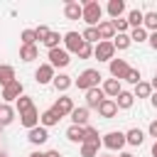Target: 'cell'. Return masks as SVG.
<instances>
[{
  "label": "cell",
  "mask_w": 157,
  "mask_h": 157,
  "mask_svg": "<svg viewBox=\"0 0 157 157\" xmlns=\"http://www.w3.org/2000/svg\"><path fill=\"white\" fill-rule=\"evenodd\" d=\"M81 7H83V22L88 27H98L101 25V17H103V7L96 0H83Z\"/></svg>",
  "instance_id": "1"
},
{
  "label": "cell",
  "mask_w": 157,
  "mask_h": 157,
  "mask_svg": "<svg viewBox=\"0 0 157 157\" xmlns=\"http://www.w3.org/2000/svg\"><path fill=\"white\" fill-rule=\"evenodd\" d=\"M101 71L98 69H86V71H81L78 74V78L74 81L81 91H91V88H98V83H101Z\"/></svg>",
  "instance_id": "2"
},
{
  "label": "cell",
  "mask_w": 157,
  "mask_h": 157,
  "mask_svg": "<svg viewBox=\"0 0 157 157\" xmlns=\"http://www.w3.org/2000/svg\"><path fill=\"white\" fill-rule=\"evenodd\" d=\"M93 56L98 59V61H113L115 59V47H113V42H98L96 47H93Z\"/></svg>",
  "instance_id": "3"
},
{
  "label": "cell",
  "mask_w": 157,
  "mask_h": 157,
  "mask_svg": "<svg viewBox=\"0 0 157 157\" xmlns=\"http://www.w3.org/2000/svg\"><path fill=\"white\" fill-rule=\"evenodd\" d=\"M103 145L108 147V150H123L128 142H125V132H120V130H110L108 135H103Z\"/></svg>",
  "instance_id": "4"
},
{
  "label": "cell",
  "mask_w": 157,
  "mask_h": 157,
  "mask_svg": "<svg viewBox=\"0 0 157 157\" xmlns=\"http://www.w3.org/2000/svg\"><path fill=\"white\" fill-rule=\"evenodd\" d=\"M69 61H71V54H69L64 47H59V49H52V52H49V64H52L54 69L69 66Z\"/></svg>",
  "instance_id": "5"
},
{
  "label": "cell",
  "mask_w": 157,
  "mask_h": 157,
  "mask_svg": "<svg viewBox=\"0 0 157 157\" xmlns=\"http://www.w3.org/2000/svg\"><path fill=\"white\" fill-rule=\"evenodd\" d=\"M83 44H86V42H83V37H81L78 32H66V34H64V49H66L69 54H71V52L78 54V49H81Z\"/></svg>",
  "instance_id": "6"
},
{
  "label": "cell",
  "mask_w": 157,
  "mask_h": 157,
  "mask_svg": "<svg viewBox=\"0 0 157 157\" xmlns=\"http://www.w3.org/2000/svg\"><path fill=\"white\" fill-rule=\"evenodd\" d=\"M54 66L52 64H39V69L34 71V81L39 83V86H44V83H52L54 81Z\"/></svg>",
  "instance_id": "7"
},
{
  "label": "cell",
  "mask_w": 157,
  "mask_h": 157,
  "mask_svg": "<svg viewBox=\"0 0 157 157\" xmlns=\"http://www.w3.org/2000/svg\"><path fill=\"white\" fill-rule=\"evenodd\" d=\"M64 17H66V20H83V7H81V2L66 0V2H64Z\"/></svg>",
  "instance_id": "8"
},
{
  "label": "cell",
  "mask_w": 157,
  "mask_h": 157,
  "mask_svg": "<svg viewBox=\"0 0 157 157\" xmlns=\"http://www.w3.org/2000/svg\"><path fill=\"white\" fill-rule=\"evenodd\" d=\"M22 91H25V86H22L20 81H12L10 86H5V88H2V101H5V103H10V101H17L20 96H25Z\"/></svg>",
  "instance_id": "9"
},
{
  "label": "cell",
  "mask_w": 157,
  "mask_h": 157,
  "mask_svg": "<svg viewBox=\"0 0 157 157\" xmlns=\"http://www.w3.org/2000/svg\"><path fill=\"white\" fill-rule=\"evenodd\" d=\"M105 101V93H103V88H91V91H86V108L91 110V108H96L98 110V105Z\"/></svg>",
  "instance_id": "10"
},
{
  "label": "cell",
  "mask_w": 157,
  "mask_h": 157,
  "mask_svg": "<svg viewBox=\"0 0 157 157\" xmlns=\"http://www.w3.org/2000/svg\"><path fill=\"white\" fill-rule=\"evenodd\" d=\"M98 37H101V42H113V39H115L113 20H101V25H98Z\"/></svg>",
  "instance_id": "11"
},
{
  "label": "cell",
  "mask_w": 157,
  "mask_h": 157,
  "mask_svg": "<svg viewBox=\"0 0 157 157\" xmlns=\"http://www.w3.org/2000/svg\"><path fill=\"white\" fill-rule=\"evenodd\" d=\"M108 66H110V76H113V78H118V81H120V78H125V74L130 71V66H128V61H125V59H113Z\"/></svg>",
  "instance_id": "12"
},
{
  "label": "cell",
  "mask_w": 157,
  "mask_h": 157,
  "mask_svg": "<svg viewBox=\"0 0 157 157\" xmlns=\"http://www.w3.org/2000/svg\"><path fill=\"white\" fill-rule=\"evenodd\" d=\"M27 140H29L32 145H44V142L49 140V132H47V128H42V125H37V128H32V130H27Z\"/></svg>",
  "instance_id": "13"
},
{
  "label": "cell",
  "mask_w": 157,
  "mask_h": 157,
  "mask_svg": "<svg viewBox=\"0 0 157 157\" xmlns=\"http://www.w3.org/2000/svg\"><path fill=\"white\" fill-rule=\"evenodd\" d=\"M52 108L64 118V115H71V113H74V101H71L69 96H61V98H56V103H54Z\"/></svg>",
  "instance_id": "14"
},
{
  "label": "cell",
  "mask_w": 157,
  "mask_h": 157,
  "mask_svg": "<svg viewBox=\"0 0 157 157\" xmlns=\"http://www.w3.org/2000/svg\"><path fill=\"white\" fill-rule=\"evenodd\" d=\"M101 88H103L105 98H118V96H120V91H123V88H120V81H118V78H105Z\"/></svg>",
  "instance_id": "15"
},
{
  "label": "cell",
  "mask_w": 157,
  "mask_h": 157,
  "mask_svg": "<svg viewBox=\"0 0 157 157\" xmlns=\"http://www.w3.org/2000/svg\"><path fill=\"white\" fill-rule=\"evenodd\" d=\"M39 115H42V113H39L37 108H32V110H27V113H22V115H20V123H22L27 130H32V128H37V125H39Z\"/></svg>",
  "instance_id": "16"
},
{
  "label": "cell",
  "mask_w": 157,
  "mask_h": 157,
  "mask_svg": "<svg viewBox=\"0 0 157 157\" xmlns=\"http://www.w3.org/2000/svg\"><path fill=\"white\" fill-rule=\"evenodd\" d=\"M115 113H118V103H115L113 98H105V101L98 105V115H101V118H115Z\"/></svg>",
  "instance_id": "17"
},
{
  "label": "cell",
  "mask_w": 157,
  "mask_h": 157,
  "mask_svg": "<svg viewBox=\"0 0 157 157\" xmlns=\"http://www.w3.org/2000/svg\"><path fill=\"white\" fill-rule=\"evenodd\" d=\"M59 120H61V115H59L54 108H49V110H44V113L39 115V125H42V128H52V125H59Z\"/></svg>",
  "instance_id": "18"
},
{
  "label": "cell",
  "mask_w": 157,
  "mask_h": 157,
  "mask_svg": "<svg viewBox=\"0 0 157 157\" xmlns=\"http://www.w3.org/2000/svg\"><path fill=\"white\" fill-rule=\"evenodd\" d=\"M71 125H81V128L88 125V108H86V105L74 108V113H71Z\"/></svg>",
  "instance_id": "19"
},
{
  "label": "cell",
  "mask_w": 157,
  "mask_h": 157,
  "mask_svg": "<svg viewBox=\"0 0 157 157\" xmlns=\"http://www.w3.org/2000/svg\"><path fill=\"white\" fill-rule=\"evenodd\" d=\"M125 142L132 145V147H140V145L145 142V132H142L140 128H130V130L125 132Z\"/></svg>",
  "instance_id": "20"
},
{
  "label": "cell",
  "mask_w": 157,
  "mask_h": 157,
  "mask_svg": "<svg viewBox=\"0 0 157 157\" xmlns=\"http://www.w3.org/2000/svg\"><path fill=\"white\" fill-rule=\"evenodd\" d=\"M12 81H17V78H15V66H10V64H0V86L5 88V86H10Z\"/></svg>",
  "instance_id": "21"
},
{
  "label": "cell",
  "mask_w": 157,
  "mask_h": 157,
  "mask_svg": "<svg viewBox=\"0 0 157 157\" xmlns=\"http://www.w3.org/2000/svg\"><path fill=\"white\" fill-rule=\"evenodd\" d=\"M15 115H17V110H15L10 103H0V125H2V128L10 125V123L15 120Z\"/></svg>",
  "instance_id": "22"
},
{
  "label": "cell",
  "mask_w": 157,
  "mask_h": 157,
  "mask_svg": "<svg viewBox=\"0 0 157 157\" xmlns=\"http://www.w3.org/2000/svg\"><path fill=\"white\" fill-rule=\"evenodd\" d=\"M83 135H86V128H81V125H69L66 128V140L69 142H81L83 145Z\"/></svg>",
  "instance_id": "23"
},
{
  "label": "cell",
  "mask_w": 157,
  "mask_h": 157,
  "mask_svg": "<svg viewBox=\"0 0 157 157\" xmlns=\"http://www.w3.org/2000/svg\"><path fill=\"white\" fill-rule=\"evenodd\" d=\"M128 25H130L132 29L142 27V25H145V12H142V10H137V7H135V10H130V12H128Z\"/></svg>",
  "instance_id": "24"
},
{
  "label": "cell",
  "mask_w": 157,
  "mask_h": 157,
  "mask_svg": "<svg viewBox=\"0 0 157 157\" xmlns=\"http://www.w3.org/2000/svg\"><path fill=\"white\" fill-rule=\"evenodd\" d=\"M52 83H54V88H56V91H61V93H64V91H69V88H71L74 78H71L69 74H59V76H54V81H52Z\"/></svg>",
  "instance_id": "25"
},
{
  "label": "cell",
  "mask_w": 157,
  "mask_h": 157,
  "mask_svg": "<svg viewBox=\"0 0 157 157\" xmlns=\"http://www.w3.org/2000/svg\"><path fill=\"white\" fill-rule=\"evenodd\" d=\"M83 142H88V145H96V147H101V145H103V140H101V135H98V130H96L93 125H86Z\"/></svg>",
  "instance_id": "26"
},
{
  "label": "cell",
  "mask_w": 157,
  "mask_h": 157,
  "mask_svg": "<svg viewBox=\"0 0 157 157\" xmlns=\"http://www.w3.org/2000/svg\"><path fill=\"white\" fill-rule=\"evenodd\" d=\"M123 12H125V2H123V0H110V2H108V15H110L113 20L123 17Z\"/></svg>",
  "instance_id": "27"
},
{
  "label": "cell",
  "mask_w": 157,
  "mask_h": 157,
  "mask_svg": "<svg viewBox=\"0 0 157 157\" xmlns=\"http://www.w3.org/2000/svg\"><path fill=\"white\" fill-rule=\"evenodd\" d=\"M37 56H39V49H37V44L20 47V59H22V61H34Z\"/></svg>",
  "instance_id": "28"
},
{
  "label": "cell",
  "mask_w": 157,
  "mask_h": 157,
  "mask_svg": "<svg viewBox=\"0 0 157 157\" xmlns=\"http://www.w3.org/2000/svg\"><path fill=\"white\" fill-rule=\"evenodd\" d=\"M34 108V101L29 98V96H20L17 101H15V110L22 115V113H27V110H32Z\"/></svg>",
  "instance_id": "29"
},
{
  "label": "cell",
  "mask_w": 157,
  "mask_h": 157,
  "mask_svg": "<svg viewBox=\"0 0 157 157\" xmlns=\"http://www.w3.org/2000/svg\"><path fill=\"white\" fill-rule=\"evenodd\" d=\"M81 37H83V42H86V44H91V47L101 42V37H98V27H86V29L81 32Z\"/></svg>",
  "instance_id": "30"
},
{
  "label": "cell",
  "mask_w": 157,
  "mask_h": 157,
  "mask_svg": "<svg viewBox=\"0 0 157 157\" xmlns=\"http://www.w3.org/2000/svg\"><path fill=\"white\" fill-rule=\"evenodd\" d=\"M132 96H135V98H150V96H152V83H147V81H140V83L135 86Z\"/></svg>",
  "instance_id": "31"
},
{
  "label": "cell",
  "mask_w": 157,
  "mask_h": 157,
  "mask_svg": "<svg viewBox=\"0 0 157 157\" xmlns=\"http://www.w3.org/2000/svg\"><path fill=\"white\" fill-rule=\"evenodd\" d=\"M115 103H118V108L128 110V108H132V103H135V96H132V93H128V91H120V96L115 98Z\"/></svg>",
  "instance_id": "32"
},
{
  "label": "cell",
  "mask_w": 157,
  "mask_h": 157,
  "mask_svg": "<svg viewBox=\"0 0 157 157\" xmlns=\"http://www.w3.org/2000/svg\"><path fill=\"white\" fill-rule=\"evenodd\" d=\"M61 42H64V37H61L59 32H49V37H47L42 44H44V47L52 52V49H59V44H61Z\"/></svg>",
  "instance_id": "33"
},
{
  "label": "cell",
  "mask_w": 157,
  "mask_h": 157,
  "mask_svg": "<svg viewBox=\"0 0 157 157\" xmlns=\"http://www.w3.org/2000/svg\"><path fill=\"white\" fill-rule=\"evenodd\" d=\"M130 44H132L130 34H115V39H113V47H115V49H120V52H123V49H128Z\"/></svg>",
  "instance_id": "34"
},
{
  "label": "cell",
  "mask_w": 157,
  "mask_h": 157,
  "mask_svg": "<svg viewBox=\"0 0 157 157\" xmlns=\"http://www.w3.org/2000/svg\"><path fill=\"white\" fill-rule=\"evenodd\" d=\"M147 32H157V12H145V25H142Z\"/></svg>",
  "instance_id": "35"
},
{
  "label": "cell",
  "mask_w": 157,
  "mask_h": 157,
  "mask_svg": "<svg viewBox=\"0 0 157 157\" xmlns=\"http://www.w3.org/2000/svg\"><path fill=\"white\" fill-rule=\"evenodd\" d=\"M113 27H115V34H128V17H118V20H113Z\"/></svg>",
  "instance_id": "36"
},
{
  "label": "cell",
  "mask_w": 157,
  "mask_h": 157,
  "mask_svg": "<svg viewBox=\"0 0 157 157\" xmlns=\"http://www.w3.org/2000/svg\"><path fill=\"white\" fill-rule=\"evenodd\" d=\"M20 39H22V47H29V44L37 42V34H34V29H22Z\"/></svg>",
  "instance_id": "37"
},
{
  "label": "cell",
  "mask_w": 157,
  "mask_h": 157,
  "mask_svg": "<svg viewBox=\"0 0 157 157\" xmlns=\"http://www.w3.org/2000/svg\"><path fill=\"white\" fill-rule=\"evenodd\" d=\"M130 39L132 42H145V39H150V34H147L145 27H137V29H130Z\"/></svg>",
  "instance_id": "38"
},
{
  "label": "cell",
  "mask_w": 157,
  "mask_h": 157,
  "mask_svg": "<svg viewBox=\"0 0 157 157\" xmlns=\"http://www.w3.org/2000/svg\"><path fill=\"white\" fill-rule=\"evenodd\" d=\"M123 81H128V83H132V86H137L140 81H142V76H140V69H130L128 74H125V78Z\"/></svg>",
  "instance_id": "39"
},
{
  "label": "cell",
  "mask_w": 157,
  "mask_h": 157,
  "mask_svg": "<svg viewBox=\"0 0 157 157\" xmlns=\"http://www.w3.org/2000/svg\"><path fill=\"white\" fill-rule=\"evenodd\" d=\"M81 157H98V147L83 142V145H81Z\"/></svg>",
  "instance_id": "40"
},
{
  "label": "cell",
  "mask_w": 157,
  "mask_h": 157,
  "mask_svg": "<svg viewBox=\"0 0 157 157\" xmlns=\"http://www.w3.org/2000/svg\"><path fill=\"white\" fill-rule=\"evenodd\" d=\"M49 32H52V29H49L47 25H39V27H34V34H37V39H39V42H44V39L49 37Z\"/></svg>",
  "instance_id": "41"
},
{
  "label": "cell",
  "mask_w": 157,
  "mask_h": 157,
  "mask_svg": "<svg viewBox=\"0 0 157 157\" xmlns=\"http://www.w3.org/2000/svg\"><path fill=\"white\" fill-rule=\"evenodd\" d=\"M76 56H78V59H91V56H93V47H91V44H83Z\"/></svg>",
  "instance_id": "42"
},
{
  "label": "cell",
  "mask_w": 157,
  "mask_h": 157,
  "mask_svg": "<svg viewBox=\"0 0 157 157\" xmlns=\"http://www.w3.org/2000/svg\"><path fill=\"white\" fill-rule=\"evenodd\" d=\"M147 130H150V137H155V140H157V120H152Z\"/></svg>",
  "instance_id": "43"
},
{
  "label": "cell",
  "mask_w": 157,
  "mask_h": 157,
  "mask_svg": "<svg viewBox=\"0 0 157 157\" xmlns=\"http://www.w3.org/2000/svg\"><path fill=\"white\" fill-rule=\"evenodd\" d=\"M147 42H150V47H152V49H155V52H157V32H152V34H150V39H147Z\"/></svg>",
  "instance_id": "44"
},
{
  "label": "cell",
  "mask_w": 157,
  "mask_h": 157,
  "mask_svg": "<svg viewBox=\"0 0 157 157\" xmlns=\"http://www.w3.org/2000/svg\"><path fill=\"white\" fill-rule=\"evenodd\" d=\"M27 157H47V152H39V150H34V152H29Z\"/></svg>",
  "instance_id": "45"
},
{
  "label": "cell",
  "mask_w": 157,
  "mask_h": 157,
  "mask_svg": "<svg viewBox=\"0 0 157 157\" xmlns=\"http://www.w3.org/2000/svg\"><path fill=\"white\" fill-rule=\"evenodd\" d=\"M47 157H61V152H59V150H49V152H47Z\"/></svg>",
  "instance_id": "46"
},
{
  "label": "cell",
  "mask_w": 157,
  "mask_h": 157,
  "mask_svg": "<svg viewBox=\"0 0 157 157\" xmlns=\"http://www.w3.org/2000/svg\"><path fill=\"white\" fill-rule=\"evenodd\" d=\"M150 103H152V105H155V108H157V91H155V93H152V96H150Z\"/></svg>",
  "instance_id": "47"
},
{
  "label": "cell",
  "mask_w": 157,
  "mask_h": 157,
  "mask_svg": "<svg viewBox=\"0 0 157 157\" xmlns=\"http://www.w3.org/2000/svg\"><path fill=\"white\" fill-rule=\"evenodd\" d=\"M152 157H157V140L152 142Z\"/></svg>",
  "instance_id": "48"
},
{
  "label": "cell",
  "mask_w": 157,
  "mask_h": 157,
  "mask_svg": "<svg viewBox=\"0 0 157 157\" xmlns=\"http://www.w3.org/2000/svg\"><path fill=\"white\" fill-rule=\"evenodd\" d=\"M152 88L157 91V71H155V78H152Z\"/></svg>",
  "instance_id": "49"
},
{
  "label": "cell",
  "mask_w": 157,
  "mask_h": 157,
  "mask_svg": "<svg viewBox=\"0 0 157 157\" xmlns=\"http://www.w3.org/2000/svg\"><path fill=\"white\" fill-rule=\"evenodd\" d=\"M120 157H135L132 152H120Z\"/></svg>",
  "instance_id": "50"
},
{
  "label": "cell",
  "mask_w": 157,
  "mask_h": 157,
  "mask_svg": "<svg viewBox=\"0 0 157 157\" xmlns=\"http://www.w3.org/2000/svg\"><path fill=\"white\" fill-rule=\"evenodd\" d=\"M98 157H113V155H98Z\"/></svg>",
  "instance_id": "51"
},
{
  "label": "cell",
  "mask_w": 157,
  "mask_h": 157,
  "mask_svg": "<svg viewBox=\"0 0 157 157\" xmlns=\"http://www.w3.org/2000/svg\"><path fill=\"white\" fill-rule=\"evenodd\" d=\"M0 157H7V155H5V152H0Z\"/></svg>",
  "instance_id": "52"
},
{
  "label": "cell",
  "mask_w": 157,
  "mask_h": 157,
  "mask_svg": "<svg viewBox=\"0 0 157 157\" xmlns=\"http://www.w3.org/2000/svg\"><path fill=\"white\" fill-rule=\"evenodd\" d=\"M0 130H2V125H0Z\"/></svg>",
  "instance_id": "53"
}]
</instances>
